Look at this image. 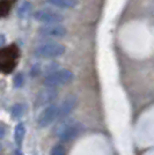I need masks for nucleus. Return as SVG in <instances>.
I'll return each instance as SVG.
<instances>
[{"label":"nucleus","instance_id":"f3484780","mask_svg":"<svg viewBox=\"0 0 154 155\" xmlns=\"http://www.w3.org/2000/svg\"><path fill=\"white\" fill-rule=\"evenodd\" d=\"M5 134H6V129H5V126H4V125H0V139L4 138Z\"/></svg>","mask_w":154,"mask_h":155},{"label":"nucleus","instance_id":"9b49d317","mask_svg":"<svg viewBox=\"0 0 154 155\" xmlns=\"http://www.w3.org/2000/svg\"><path fill=\"white\" fill-rule=\"evenodd\" d=\"M25 136H26V126L23 123H19L14 130V141H15L18 147H20L22 145Z\"/></svg>","mask_w":154,"mask_h":155},{"label":"nucleus","instance_id":"9d476101","mask_svg":"<svg viewBox=\"0 0 154 155\" xmlns=\"http://www.w3.org/2000/svg\"><path fill=\"white\" fill-rule=\"evenodd\" d=\"M48 4H50L52 6L58 7V8H74L78 5V0H46Z\"/></svg>","mask_w":154,"mask_h":155},{"label":"nucleus","instance_id":"dca6fc26","mask_svg":"<svg viewBox=\"0 0 154 155\" xmlns=\"http://www.w3.org/2000/svg\"><path fill=\"white\" fill-rule=\"evenodd\" d=\"M50 155H65V148L62 145H56L52 147Z\"/></svg>","mask_w":154,"mask_h":155},{"label":"nucleus","instance_id":"1a4fd4ad","mask_svg":"<svg viewBox=\"0 0 154 155\" xmlns=\"http://www.w3.org/2000/svg\"><path fill=\"white\" fill-rule=\"evenodd\" d=\"M77 97L73 95L66 97L63 101V103L60 104V107H58V118H65L69 116L77 107Z\"/></svg>","mask_w":154,"mask_h":155},{"label":"nucleus","instance_id":"0eeeda50","mask_svg":"<svg viewBox=\"0 0 154 155\" xmlns=\"http://www.w3.org/2000/svg\"><path fill=\"white\" fill-rule=\"evenodd\" d=\"M58 96V91L56 88L51 87H45L44 89L38 91L37 96L35 98V108L44 107L46 104L52 103Z\"/></svg>","mask_w":154,"mask_h":155},{"label":"nucleus","instance_id":"4468645a","mask_svg":"<svg viewBox=\"0 0 154 155\" xmlns=\"http://www.w3.org/2000/svg\"><path fill=\"white\" fill-rule=\"evenodd\" d=\"M11 9V4L8 0H0V18L6 16L9 13Z\"/></svg>","mask_w":154,"mask_h":155},{"label":"nucleus","instance_id":"f257e3e1","mask_svg":"<svg viewBox=\"0 0 154 155\" xmlns=\"http://www.w3.org/2000/svg\"><path fill=\"white\" fill-rule=\"evenodd\" d=\"M80 131H81V124L72 119H65L56 126L55 133L62 141L67 142L73 140L80 133Z\"/></svg>","mask_w":154,"mask_h":155},{"label":"nucleus","instance_id":"20e7f679","mask_svg":"<svg viewBox=\"0 0 154 155\" xmlns=\"http://www.w3.org/2000/svg\"><path fill=\"white\" fill-rule=\"evenodd\" d=\"M73 80V73L70 70H58L49 73L44 79L45 87L56 88L58 86L70 84Z\"/></svg>","mask_w":154,"mask_h":155},{"label":"nucleus","instance_id":"a211bd4d","mask_svg":"<svg viewBox=\"0 0 154 155\" xmlns=\"http://www.w3.org/2000/svg\"><path fill=\"white\" fill-rule=\"evenodd\" d=\"M5 43H6L5 36H4V35H0V49H2V46L5 45Z\"/></svg>","mask_w":154,"mask_h":155},{"label":"nucleus","instance_id":"aec40b11","mask_svg":"<svg viewBox=\"0 0 154 155\" xmlns=\"http://www.w3.org/2000/svg\"><path fill=\"white\" fill-rule=\"evenodd\" d=\"M0 149H1V148H0Z\"/></svg>","mask_w":154,"mask_h":155},{"label":"nucleus","instance_id":"f8f14e48","mask_svg":"<svg viewBox=\"0 0 154 155\" xmlns=\"http://www.w3.org/2000/svg\"><path fill=\"white\" fill-rule=\"evenodd\" d=\"M23 112H25L23 105L18 103L12 107V109H11V116H12L13 119H20L22 117V115H23Z\"/></svg>","mask_w":154,"mask_h":155},{"label":"nucleus","instance_id":"6e6552de","mask_svg":"<svg viewBox=\"0 0 154 155\" xmlns=\"http://www.w3.org/2000/svg\"><path fill=\"white\" fill-rule=\"evenodd\" d=\"M66 28L59 23L56 25H45L38 29V34L43 37H64L66 35Z\"/></svg>","mask_w":154,"mask_h":155},{"label":"nucleus","instance_id":"6ab92c4d","mask_svg":"<svg viewBox=\"0 0 154 155\" xmlns=\"http://www.w3.org/2000/svg\"><path fill=\"white\" fill-rule=\"evenodd\" d=\"M15 155H22V154H21V152H20V150H16V153H15Z\"/></svg>","mask_w":154,"mask_h":155},{"label":"nucleus","instance_id":"2eb2a0df","mask_svg":"<svg viewBox=\"0 0 154 155\" xmlns=\"http://www.w3.org/2000/svg\"><path fill=\"white\" fill-rule=\"evenodd\" d=\"M13 84L15 88H21V87L23 86V84H25V78H23V75H22L21 73L16 74V75L14 77Z\"/></svg>","mask_w":154,"mask_h":155},{"label":"nucleus","instance_id":"7ed1b4c3","mask_svg":"<svg viewBox=\"0 0 154 155\" xmlns=\"http://www.w3.org/2000/svg\"><path fill=\"white\" fill-rule=\"evenodd\" d=\"M65 53V46L57 42H48L36 46L35 54L39 58H56Z\"/></svg>","mask_w":154,"mask_h":155},{"label":"nucleus","instance_id":"ddd939ff","mask_svg":"<svg viewBox=\"0 0 154 155\" xmlns=\"http://www.w3.org/2000/svg\"><path fill=\"white\" fill-rule=\"evenodd\" d=\"M30 9H32V4L26 1V2L22 4V6L20 7V9L18 11V15L21 19H26L30 13Z\"/></svg>","mask_w":154,"mask_h":155},{"label":"nucleus","instance_id":"f03ea898","mask_svg":"<svg viewBox=\"0 0 154 155\" xmlns=\"http://www.w3.org/2000/svg\"><path fill=\"white\" fill-rule=\"evenodd\" d=\"M19 59V50L15 45L0 49V71L9 73L15 68Z\"/></svg>","mask_w":154,"mask_h":155},{"label":"nucleus","instance_id":"423d86ee","mask_svg":"<svg viewBox=\"0 0 154 155\" xmlns=\"http://www.w3.org/2000/svg\"><path fill=\"white\" fill-rule=\"evenodd\" d=\"M56 118H58V107L56 104H50L37 117V126L42 129L46 127L51 123H53Z\"/></svg>","mask_w":154,"mask_h":155},{"label":"nucleus","instance_id":"39448f33","mask_svg":"<svg viewBox=\"0 0 154 155\" xmlns=\"http://www.w3.org/2000/svg\"><path fill=\"white\" fill-rule=\"evenodd\" d=\"M34 19L37 22L45 23V25H56V23H60L64 20V16L56 11L42 8L34 13Z\"/></svg>","mask_w":154,"mask_h":155}]
</instances>
